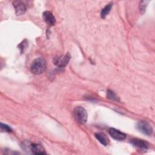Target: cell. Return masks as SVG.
I'll return each mask as SVG.
<instances>
[{
    "label": "cell",
    "mask_w": 155,
    "mask_h": 155,
    "mask_svg": "<svg viewBox=\"0 0 155 155\" xmlns=\"http://www.w3.org/2000/svg\"><path fill=\"white\" fill-rule=\"evenodd\" d=\"M107 96L108 98L111 99V100H113V101H119V99L117 97V96L115 94V93L111 91V90H108L107 91Z\"/></svg>",
    "instance_id": "12"
},
{
    "label": "cell",
    "mask_w": 155,
    "mask_h": 155,
    "mask_svg": "<svg viewBox=\"0 0 155 155\" xmlns=\"http://www.w3.org/2000/svg\"><path fill=\"white\" fill-rule=\"evenodd\" d=\"M149 1H140L139 3V10H140V12L142 14H143L145 11V8L146 7L147 5V4L148 3Z\"/></svg>",
    "instance_id": "13"
},
{
    "label": "cell",
    "mask_w": 155,
    "mask_h": 155,
    "mask_svg": "<svg viewBox=\"0 0 155 155\" xmlns=\"http://www.w3.org/2000/svg\"><path fill=\"white\" fill-rule=\"evenodd\" d=\"M1 130H5V131H7V132L12 131V129L10 128V127H9L8 125L4 124L2 123L1 124Z\"/></svg>",
    "instance_id": "14"
},
{
    "label": "cell",
    "mask_w": 155,
    "mask_h": 155,
    "mask_svg": "<svg viewBox=\"0 0 155 155\" xmlns=\"http://www.w3.org/2000/svg\"><path fill=\"white\" fill-rule=\"evenodd\" d=\"M110 135L114 139L117 140H122L126 138V134L115 128H110L109 130Z\"/></svg>",
    "instance_id": "5"
},
{
    "label": "cell",
    "mask_w": 155,
    "mask_h": 155,
    "mask_svg": "<svg viewBox=\"0 0 155 155\" xmlns=\"http://www.w3.org/2000/svg\"><path fill=\"white\" fill-rule=\"evenodd\" d=\"M95 137L101 143H102L105 146L107 145L109 143L110 140L108 137L104 133H96L95 134Z\"/></svg>",
    "instance_id": "9"
},
{
    "label": "cell",
    "mask_w": 155,
    "mask_h": 155,
    "mask_svg": "<svg viewBox=\"0 0 155 155\" xmlns=\"http://www.w3.org/2000/svg\"><path fill=\"white\" fill-rule=\"evenodd\" d=\"M15 13L17 15H22L25 13L26 11V7L24 3L21 1H14L13 2Z\"/></svg>",
    "instance_id": "6"
},
{
    "label": "cell",
    "mask_w": 155,
    "mask_h": 155,
    "mask_svg": "<svg viewBox=\"0 0 155 155\" xmlns=\"http://www.w3.org/2000/svg\"><path fill=\"white\" fill-rule=\"evenodd\" d=\"M30 148H31V151L34 154H43L45 153L43 147L41 145H39V144H36V143L31 144V146H30Z\"/></svg>",
    "instance_id": "10"
},
{
    "label": "cell",
    "mask_w": 155,
    "mask_h": 155,
    "mask_svg": "<svg viewBox=\"0 0 155 155\" xmlns=\"http://www.w3.org/2000/svg\"><path fill=\"white\" fill-rule=\"evenodd\" d=\"M74 116L76 120L81 124H84L87 120V113L86 110L82 107H76L74 109Z\"/></svg>",
    "instance_id": "2"
},
{
    "label": "cell",
    "mask_w": 155,
    "mask_h": 155,
    "mask_svg": "<svg viewBox=\"0 0 155 155\" xmlns=\"http://www.w3.org/2000/svg\"><path fill=\"white\" fill-rule=\"evenodd\" d=\"M131 143L139 148H141V149H147L148 147V144L147 142L143 141V140H140V139H133L131 140Z\"/></svg>",
    "instance_id": "8"
},
{
    "label": "cell",
    "mask_w": 155,
    "mask_h": 155,
    "mask_svg": "<svg viewBox=\"0 0 155 155\" xmlns=\"http://www.w3.org/2000/svg\"><path fill=\"white\" fill-rule=\"evenodd\" d=\"M113 3H109L106 6H105L104 8H103L101 12V17L102 18H105V16L110 13L111 8H112Z\"/></svg>",
    "instance_id": "11"
},
{
    "label": "cell",
    "mask_w": 155,
    "mask_h": 155,
    "mask_svg": "<svg viewBox=\"0 0 155 155\" xmlns=\"http://www.w3.org/2000/svg\"><path fill=\"white\" fill-rule=\"evenodd\" d=\"M43 19L45 21V22L48 25H54L56 22V19L53 15L49 11H45L43 13L42 15Z\"/></svg>",
    "instance_id": "7"
},
{
    "label": "cell",
    "mask_w": 155,
    "mask_h": 155,
    "mask_svg": "<svg viewBox=\"0 0 155 155\" xmlns=\"http://www.w3.org/2000/svg\"><path fill=\"white\" fill-rule=\"evenodd\" d=\"M137 129L142 133L150 136L153 133V128L151 125L146 121H139L137 124Z\"/></svg>",
    "instance_id": "3"
},
{
    "label": "cell",
    "mask_w": 155,
    "mask_h": 155,
    "mask_svg": "<svg viewBox=\"0 0 155 155\" xmlns=\"http://www.w3.org/2000/svg\"><path fill=\"white\" fill-rule=\"evenodd\" d=\"M46 68V62L42 58H38L32 62L30 70L35 74H40L42 73Z\"/></svg>",
    "instance_id": "1"
},
{
    "label": "cell",
    "mask_w": 155,
    "mask_h": 155,
    "mask_svg": "<svg viewBox=\"0 0 155 155\" xmlns=\"http://www.w3.org/2000/svg\"><path fill=\"white\" fill-rule=\"evenodd\" d=\"M70 58L71 57L69 53H67L64 56H62L57 58H55L54 59V63L58 67H64L68 63Z\"/></svg>",
    "instance_id": "4"
}]
</instances>
